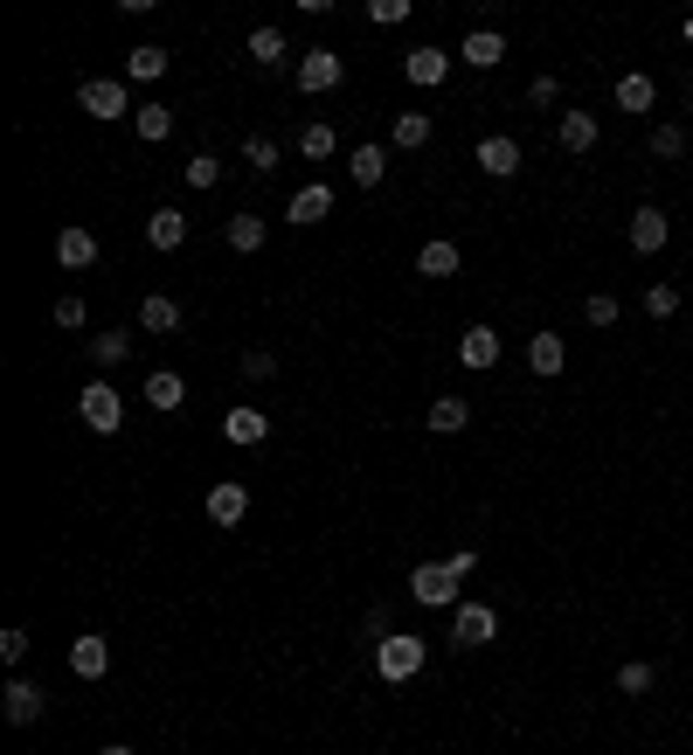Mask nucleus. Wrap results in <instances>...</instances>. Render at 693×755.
<instances>
[{"label": "nucleus", "instance_id": "c756f323", "mask_svg": "<svg viewBox=\"0 0 693 755\" xmlns=\"http://www.w3.org/2000/svg\"><path fill=\"white\" fill-rule=\"evenodd\" d=\"M382 174H388V153H382V146H361V153H354V181L382 187Z\"/></svg>", "mask_w": 693, "mask_h": 755}, {"label": "nucleus", "instance_id": "f704fd0d", "mask_svg": "<svg viewBox=\"0 0 693 755\" xmlns=\"http://www.w3.org/2000/svg\"><path fill=\"white\" fill-rule=\"evenodd\" d=\"M250 55H257V63H285V35H277V28H257V35H250Z\"/></svg>", "mask_w": 693, "mask_h": 755}, {"label": "nucleus", "instance_id": "58836bf2", "mask_svg": "<svg viewBox=\"0 0 693 755\" xmlns=\"http://www.w3.org/2000/svg\"><path fill=\"white\" fill-rule=\"evenodd\" d=\"M652 679H659V672H652L645 658H631V666L617 672V686H624V693H652Z\"/></svg>", "mask_w": 693, "mask_h": 755}, {"label": "nucleus", "instance_id": "a18cd8bd", "mask_svg": "<svg viewBox=\"0 0 693 755\" xmlns=\"http://www.w3.org/2000/svg\"><path fill=\"white\" fill-rule=\"evenodd\" d=\"M444 561H451L458 575H472V569H479V547H451V555H444Z\"/></svg>", "mask_w": 693, "mask_h": 755}, {"label": "nucleus", "instance_id": "4be33fe9", "mask_svg": "<svg viewBox=\"0 0 693 755\" xmlns=\"http://www.w3.org/2000/svg\"><path fill=\"white\" fill-rule=\"evenodd\" d=\"M458 361H465V368H493V361H499V333H493V326H472V333L458 339Z\"/></svg>", "mask_w": 693, "mask_h": 755}, {"label": "nucleus", "instance_id": "f257e3e1", "mask_svg": "<svg viewBox=\"0 0 693 755\" xmlns=\"http://www.w3.org/2000/svg\"><path fill=\"white\" fill-rule=\"evenodd\" d=\"M458 569L451 561H417V569H409V596L423 603V610H458Z\"/></svg>", "mask_w": 693, "mask_h": 755}, {"label": "nucleus", "instance_id": "a211bd4d", "mask_svg": "<svg viewBox=\"0 0 693 755\" xmlns=\"http://www.w3.org/2000/svg\"><path fill=\"white\" fill-rule=\"evenodd\" d=\"M465 423H472V403H465V395H437V403H430V430H437V437H458Z\"/></svg>", "mask_w": 693, "mask_h": 755}, {"label": "nucleus", "instance_id": "b1692460", "mask_svg": "<svg viewBox=\"0 0 693 755\" xmlns=\"http://www.w3.org/2000/svg\"><path fill=\"white\" fill-rule=\"evenodd\" d=\"M146 403H153V409H181L187 403V382H181L174 368H153V374H146Z\"/></svg>", "mask_w": 693, "mask_h": 755}, {"label": "nucleus", "instance_id": "39448f33", "mask_svg": "<svg viewBox=\"0 0 693 755\" xmlns=\"http://www.w3.org/2000/svg\"><path fill=\"white\" fill-rule=\"evenodd\" d=\"M77 104L90 119H125V111H133V90L111 84V77H90V84H77Z\"/></svg>", "mask_w": 693, "mask_h": 755}, {"label": "nucleus", "instance_id": "4468645a", "mask_svg": "<svg viewBox=\"0 0 693 755\" xmlns=\"http://www.w3.org/2000/svg\"><path fill=\"white\" fill-rule=\"evenodd\" d=\"M458 55H465L472 70H493L499 55H507V35H493V28H472V35L458 42Z\"/></svg>", "mask_w": 693, "mask_h": 755}, {"label": "nucleus", "instance_id": "72a5a7b5", "mask_svg": "<svg viewBox=\"0 0 693 755\" xmlns=\"http://www.w3.org/2000/svg\"><path fill=\"white\" fill-rule=\"evenodd\" d=\"M396 146H430V119L423 111H403L396 119Z\"/></svg>", "mask_w": 693, "mask_h": 755}, {"label": "nucleus", "instance_id": "5701e85b", "mask_svg": "<svg viewBox=\"0 0 693 755\" xmlns=\"http://www.w3.org/2000/svg\"><path fill=\"white\" fill-rule=\"evenodd\" d=\"M125 77H133V84H160L166 77V49L160 42H139L133 55H125Z\"/></svg>", "mask_w": 693, "mask_h": 755}, {"label": "nucleus", "instance_id": "c9c22d12", "mask_svg": "<svg viewBox=\"0 0 693 755\" xmlns=\"http://www.w3.org/2000/svg\"><path fill=\"white\" fill-rule=\"evenodd\" d=\"M49 319H55V326H63V333H77L84 319H90V306H84L77 292H70V298H55V312H49Z\"/></svg>", "mask_w": 693, "mask_h": 755}, {"label": "nucleus", "instance_id": "0eeeda50", "mask_svg": "<svg viewBox=\"0 0 693 755\" xmlns=\"http://www.w3.org/2000/svg\"><path fill=\"white\" fill-rule=\"evenodd\" d=\"M341 77H347V63L333 49H306L298 55V90H333Z\"/></svg>", "mask_w": 693, "mask_h": 755}, {"label": "nucleus", "instance_id": "473e14b6", "mask_svg": "<svg viewBox=\"0 0 693 755\" xmlns=\"http://www.w3.org/2000/svg\"><path fill=\"white\" fill-rule=\"evenodd\" d=\"M645 312L652 319H672V312H680V285H645Z\"/></svg>", "mask_w": 693, "mask_h": 755}, {"label": "nucleus", "instance_id": "09e8293b", "mask_svg": "<svg viewBox=\"0 0 693 755\" xmlns=\"http://www.w3.org/2000/svg\"><path fill=\"white\" fill-rule=\"evenodd\" d=\"M686 111H693V98H686Z\"/></svg>", "mask_w": 693, "mask_h": 755}, {"label": "nucleus", "instance_id": "423d86ee", "mask_svg": "<svg viewBox=\"0 0 693 755\" xmlns=\"http://www.w3.org/2000/svg\"><path fill=\"white\" fill-rule=\"evenodd\" d=\"M666 236H672L666 209H659V201H645V209L631 215V250H639V257H659V250H666Z\"/></svg>", "mask_w": 693, "mask_h": 755}, {"label": "nucleus", "instance_id": "9b49d317", "mask_svg": "<svg viewBox=\"0 0 693 755\" xmlns=\"http://www.w3.org/2000/svg\"><path fill=\"white\" fill-rule=\"evenodd\" d=\"M0 707H8V721L14 728H28V721H42V686H28V679H8V701H0Z\"/></svg>", "mask_w": 693, "mask_h": 755}, {"label": "nucleus", "instance_id": "7ed1b4c3", "mask_svg": "<svg viewBox=\"0 0 693 755\" xmlns=\"http://www.w3.org/2000/svg\"><path fill=\"white\" fill-rule=\"evenodd\" d=\"M493 638H499V610L493 603H458L451 610V645L479 652V645H493Z\"/></svg>", "mask_w": 693, "mask_h": 755}, {"label": "nucleus", "instance_id": "4c0bfd02", "mask_svg": "<svg viewBox=\"0 0 693 755\" xmlns=\"http://www.w3.org/2000/svg\"><path fill=\"white\" fill-rule=\"evenodd\" d=\"M555 104H561V84L555 77H534L528 84V111H555Z\"/></svg>", "mask_w": 693, "mask_h": 755}, {"label": "nucleus", "instance_id": "aec40b11", "mask_svg": "<svg viewBox=\"0 0 693 755\" xmlns=\"http://www.w3.org/2000/svg\"><path fill=\"white\" fill-rule=\"evenodd\" d=\"M409 84H423V90H437L444 84V70H451V55H444V49H409Z\"/></svg>", "mask_w": 693, "mask_h": 755}, {"label": "nucleus", "instance_id": "a19ab883", "mask_svg": "<svg viewBox=\"0 0 693 755\" xmlns=\"http://www.w3.org/2000/svg\"><path fill=\"white\" fill-rule=\"evenodd\" d=\"M187 181H195V187H215V181H222V160H215V153H195V160H187Z\"/></svg>", "mask_w": 693, "mask_h": 755}, {"label": "nucleus", "instance_id": "c85d7f7f", "mask_svg": "<svg viewBox=\"0 0 693 755\" xmlns=\"http://www.w3.org/2000/svg\"><path fill=\"white\" fill-rule=\"evenodd\" d=\"M230 250H264V215H230Z\"/></svg>", "mask_w": 693, "mask_h": 755}, {"label": "nucleus", "instance_id": "79ce46f5", "mask_svg": "<svg viewBox=\"0 0 693 755\" xmlns=\"http://www.w3.org/2000/svg\"><path fill=\"white\" fill-rule=\"evenodd\" d=\"M236 374H243V382H271V374H277V361H271L264 347H257V354H243V368H236Z\"/></svg>", "mask_w": 693, "mask_h": 755}, {"label": "nucleus", "instance_id": "cd10ccee", "mask_svg": "<svg viewBox=\"0 0 693 755\" xmlns=\"http://www.w3.org/2000/svg\"><path fill=\"white\" fill-rule=\"evenodd\" d=\"M133 125H139V139H146V146H160L166 132H174V111H166V104H139V111H133Z\"/></svg>", "mask_w": 693, "mask_h": 755}, {"label": "nucleus", "instance_id": "dca6fc26", "mask_svg": "<svg viewBox=\"0 0 693 755\" xmlns=\"http://www.w3.org/2000/svg\"><path fill=\"white\" fill-rule=\"evenodd\" d=\"M458 263H465L458 243H444V236H430L423 250H417V271H423V277H458Z\"/></svg>", "mask_w": 693, "mask_h": 755}, {"label": "nucleus", "instance_id": "bb28decb", "mask_svg": "<svg viewBox=\"0 0 693 755\" xmlns=\"http://www.w3.org/2000/svg\"><path fill=\"white\" fill-rule=\"evenodd\" d=\"M561 146H569V153H590L596 146V119L590 111H561Z\"/></svg>", "mask_w": 693, "mask_h": 755}, {"label": "nucleus", "instance_id": "393cba45", "mask_svg": "<svg viewBox=\"0 0 693 755\" xmlns=\"http://www.w3.org/2000/svg\"><path fill=\"white\" fill-rule=\"evenodd\" d=\"M298 153H306L312 166H320V160H333V153H341V132H333L326 119H320V125H306V132H298Z\"/></svg>", "mask_w": 693, "mask_h": 755}, {"label": "nucleus", "instance_id": "f8f14e48", "mask_svg": "<svg viewBox=\"0 0 693 755\" xmlns=\"http://www.w3.org/2000/svg\"><path fill=\"white\" fill-rule=\"evenodd\" d=\"M55 263H63V271H90V263H98V236L90 230H63L55 236Z\"/></svg>", "mask_w": 693, "mask_h": 755}, {"label": "nucleus", "instance_id": "1a4fd4ad", "mask_svg": "<svg viewBox=\"0 0 693 755\" xmlns=\"http://www.w3.org/2000/svg\"><path fill=\"white\" fill-rule=\"evenodd\" d=\"M243 513H250V493H243L236 479H222V485H209V520L215 527H236Z\"/></svg>", "mask_w": 693, "mask_h": 755}, {"label": "nucleus", "instance_id": "2eb2a0df", "mask_svg": "<svg viewBox=\"0 0 693 755\" xmlns=\"http://www.w3.org/2000/svg\"><path fill=\"white\" fill-rule=\"evenodd\" d=\"M479 166H485L493 181L520 174V139H479Z\"/></svg>", "mask_w": 693, "mask_h": 755}, {"label": "nucleus", "instance_id": "e433bc0d", "mask_svg": "<svg viewBox=\"0 0 693 755\" xmlns=\"http://www.w3.org/2000/svg\"><path fill=\"white\" fill-rule=\"evenodd\" d=\"M652 153H659V160H680V153H686V132H680V125H659V132H652Z\"/></svg>", "mask_w": 693, "mask_h": 755}, {"label": "nucleus", "instance_id": "9d476101", "mask_svg": "<svg viewBox=\"0 0 693 755\" xmlns=\"http://www.w3.org/2000/svg\"><path fill=\"white\" fill-rule=\"evenodd\" d=\"M222 437L230 444H264L271 437V423H264V409H250V403H236L230 417H222Z\"/></svg>", "mask_w": 693, "mask_h": 755}, {"label": "nucleus", "instance_id": "49530a36", "mask_svg": "<svg viewBox=\"0 0 693 755\" xmlns=\"http://www.w3.org/2000/svg\"><path fill=\"white\" fill-rule=\"evenodd\" d=\"M98 755H133V748H125V742H111V748H98Z\"/></svg>", "mask_w": 693, "mask_h": 755}, {"label": "nucleus", "instance_id": "20e7f679", "mask_svg": "<svg viewBox=\"0 0 693 755\" xmlns=\"http://www.w3.org/2000/svg\"><path fill=\"white\" fill-rule=\"evenodd\" d=\"M77 409H84V423L98 430V437H111V430L125 423V403H119V388H111V382H90V388L77 395Z\"/></svg>", "mask_w": 693, "mask_h": 755}, {"label": "nucleus", "instance_id": "f3484780", "mask_svg": "<svg viewBox=\"0 0 693 755\" xmlns=\"http://www.w3.org/2000/svg\"><path fill=\"white\" fill-rule=\"evenodd\" d=\"M561 361H569V347H561V333H534L528 339V368L548 382V374H561Z\"/></svg>", "mask_w": 693, "mask_h": 755}, {"label": "nucleus", "instance_id": "2f4dec72", "mask_svg": "<svg viewBox=\"0 0 693 755\" xmlns=\"http://www.w3.org/2000/svg\"><path fill=\"white\" fill-rule=\"evenodd\" d=\"M243 160H250V166H257V174H271V166H277V160H285V146H271V139H264V132H257V139H243Z\"/></svg>", "mask_w": 693, "mask_h": 755}, {"label": "nucleus", "instance_id": "6e6552de", "mask_svg": "<svg viewBox=\"0 0 693 755\" xmlns=\"http://www.w3.org/2000/svg\"><path fill=\"white\" fill-rule=\"evenodd\" d=\"M70 672H77V679H104V672H111V645H104L98 631L70 638Z\"/></svg>", "mask_w": 693, "mask_h": 755}, {"label": "nucleus", "instance_id": "412c9836", "mask_svg": "<svg viewBox=\"0 0 693 755\" xmlns=\"http://www.w3.org/2000/svg\"><path fill=\"white\" fill-rule=\"evenodd\" d=\"M652 104H659V90H652V77H645V70L617 77V111H631V119H639V111H652Z\"/></svg>", "mask_w": 693, "mask_h": 755}, {"label": "nucleus", "instance_id": "f03ea898", "mask_svg": "<svg viewBox=\"0 0 693 755\" xmlns=\"http://www.w3.org/2000/svg\"><path fill=\"white\" fill-rule=\"evenodd\" d=\"M423 638H409V631H396V638H382V645H374V672L388 679V686H403V679H417L423 672Z\"/></svg>", "mask_w": 693, "mask_h": 755}, {"label": "nucleus", "instance_id": "de8ad7c7", "mask_svg": "<svg viewBox=\"0 0 693 755\" xmlns=\"http://www.w3.org/2000/svg\"><path fill=\"white\" fill-rule=\"evenodd\" d=\"M680 35H686V42H693V14H686V28H680Z\"/></svg>", "mask_w": 693, "mask_h": 755}, {"label": "nucleus", "instance_id": "a878e982", "mask_svg": "<svg viewBox=\"0 0 693 755\" xmlns=\"http://www.w3.org/2000/svg\"><path fill=\"white\" fill-rule=\"evenodd\" d=\"M139 326H146V333H174V326H181V306H174L166 292H153V298L139 306Z\"/></svg>", "mask_w": 693, "mask_h": 755}, {"label": "nucleus", "instance_id": "ddd939ff", "mask_svg": "<svg viewBox=\"0 0 693 755\" xmlns=\"http://www.w3.org/2000/svg\"><path fill=\"white\" fill-rule=\"evenodd\" d=\"M285 215H292V222H326V215H333V187H326V181L298 187V195L285 201Z\"/></svg>", "mask_w": 693, "mask_h": 755}, {"label": "nucleus", "instance_id": "c03bdc74", "mask_svg": "<svg viewBox=\"0 0 693 755\" xmlns=\"http://www.w3.org/2000/svg\"><path fill=\"white\" fill-rule=\"evenodd\" d=\"M0 658H8V666H22V658H28V631H0Z\"/></svg>", "mask_w": 693, "mask_h": 755}, {"label": "nucleus", "instance_id": "7c9ffc66", "mask_svg": "<svg viewBox=\"0 0 693 755\" xmlns=\"http://www.w3.org/2000/svg\"><path fill=\"white\" fill-rule=\"evenodd\" d=\"M90 354H98V361H104V368H119V361H125V354H133V333H119V326H104V333H98V347H90Z\"/></svg>", "mask_w": 693, "mask_h": 755}, {"label": "nucleus", "instance_id": "6ab92c4d", "mask_svg": "<svg viewBox=\"0 0 693 755\" xmlns=\"http://www.w3.org/2000/svg\"><path fill=\"white\" fill-rule=\"evenodd\" d=\"M146 243H153V250H181V243H187V215H181V209H153Z\"/></svg>", "mask_w": 693, "mask_h": 755}, {"label": "nucleus", "instance_id": "ea45409f", "mask_svg": "<svg viewBox=\"0 0 693 755\" xmlns=\"http://www.w3.org/2000/svg\"><path fill=\"white\" fill-rule=\"evenodd\" d=\"M617 312H624V306H617L610 292H596L590 306H583V319H590V326H617Z\"/></svg>", "mask_w": 693, "mask_h": 755}, {"label": "nucleus", "instance_id": "37998d69", "mask_svg": "<svg viewBox=\"0 0 693 755\" xmlns=\"http://www.w3.org/2000/svg\"><path fill=\"white\" fill-rule=\"evenodd\" d=\"M374 22H382V28H396V22H409V0H374Z\"/></svg>", "mask_w": 693, "mask_h": 755}]
</instances>
